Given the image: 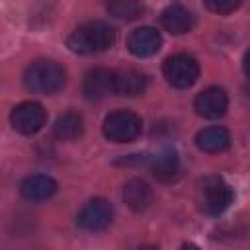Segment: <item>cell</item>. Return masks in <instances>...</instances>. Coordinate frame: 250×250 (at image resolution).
Wrapping results in <instances>:
<instances>
[{"label":"cell","mask_w":250,"mask_h":250,"mask_svg":"<svg viewBox=\"0 0 250 250\" xmlns=\"http://www.w3.org/2000/svg\"><path fill=\"white\" fill-rule=\"evenodd\" d=\"M115 43V29L105 21H86L78 25L66 39V45L72 53L92 55L107 51Z\"/></svg>","instance_id":"6da1fadb"},{"label":"cell","mask_w":250,"mask_h":250,"mask_svg":"<svg viewBox=\"0 0 250 250\" xmlns=\"http://www.w3.org/2000/svg\"><path fill=\"white\" fill-rule=\"evenodd\" d=\"M64 80H66L64 68L51 59H39L31 62L23 74V82L27 90L35 94H55L64 86Z\"/></svg>","instance_id":"7a4b0ae2"},{"label":"cell","mask_w":250,"mask_h":250,"mask_svg":"<svg viewBox=\"0 0 250 250\" xmlns=\"http://www.w3.org/2000/svg\"><path fill=\"white\" fill-rule=\"evenodd\" d=\"M232 199H234L232 188L223 178H217V176L203 178L195 191L197 207L205 215H221L230 207Z\"/></svg>","instance_id":"3957f363"},{"label":"cell","mask_w":250,"mask_h":250,"mask_svg":"<svg viewBox=\"0 0 250 250\" xmlns=\"http://www.w3.org/2000/svg\"><path fill=\"white\" fill-rule=\"evenodd\" d=\"M162 74L172 88L186 90V88L193 86L195 80L199 78V62L191 55L176 53L164 61Z\"/></svg>","instance_id":"277c9868"},{"label":"cell","mask_w":250,"mask_h":250,"mask_svg":"<svg viewBox=\"0 0 250 250\" xmlns=\"http://www.w3.org/2000/svg\"><path fill=\"white\" fill-rule=\"evenodd\" d=\"M143 131V121L137 113L119 109L104 119V135L111 143H133Z\"/></svg>","instance_id":"5b68a950"},{"label":"cell","mask_w":250,"mask_h":250,"mask_svg":"<svg viewBox=\"0 0 250 250\" xmlns=\"http://www.w3.org/2000/svg\"><path fill=\"white\" fill-rule=\"evenodd\" d=\"M47 111L39 102H21L10 113V123L20 135H35L43 129Z\"/></svg>","instance_id":"8992f818"},{"label":"cell","mask_w":250,"mask_h":250,"mask_svg":"<svg viewBox=\"0 0 250 250\" xmlns=\"http://www.w3.org/2000/svg\"><path fill=\"white\" fill-rule=\"evenodd\" d=\"M111 217H113V209L109 201L104 197H94L80 209L76 223L80 229L96 232V230H104L111 223Z\"/></svg>","instance_id":"52a82bcc"},{"label":"cell","mask_w":250,"mask_h":250,"mask_svg":"<svg viewBox=\"0 0 250 250\" xmlns=\"http://www.w3.org/2000/svg\"><path fill=\"white\" fill-rule=\"evenodd\" d=\"M195 113L205 117V119H217L221 115H225L227 107H229V96L223 88L219 86H209L203 92L197 94L195 102H193Z\"/></svg>","instance_id":"ba28073f"},{"label":"cell","mask_w":250,"mask_h":250,"mask_svg":"<svg viewBox=\"0 0 250 250\" xmlns=\"http://www.w3.org/2000/svg\"><path fill=\"white\" fill-rule=\"evenodd\" d=\"M162 45V37L154 27H137L135 31H131L129 39H127V49L135 55V57H150L154 55Z\"/></svg>","instance_id":"9c48e42d"},{"label":"cell","mask_w":250,"mask_h":250,"mask_svg":"<svg viewBox=\"0 0 250 250\" xmlns=\"http://www.w3.org/2000/svg\"><path fill=\"white\" fill-rule=\"evenodd\" d=\"M82 92L88 100H104L113 94V70L94 68L84 76Z\"/></svg>","instance_id":"30bf717a"},{"label":"cell","mask_w":250,"mask_h":250,"mask_svg":"<svg viewBox=\"0 0 250 250\" xmlns=\"http://www.w3.org/2000/svg\"><path fill=\"white\" fill-rule=\"evenodd\" d=\"M146 90V76L135 68L113 70V94L115 96H141Z\"/></svg>","instance_id":"8fae6325"},{"label":"cell","mask_w":250,"mask_h":250,"mask_svg":"<svg viewBox=\"0 0 250 250\" xmlns=\"http://www.w3.org/2000/svg\"><path fill=\"white\" fill-rule=\"evenodd\" d=\"M160 23H162V27L166 31H170L174 35H182V33L191 31L195 20H193V16H191L189 10H186L180 4H172V6H168L160 14Z\"/></svg>","instance_id":"7c38bea8"},{"label":"cell","mask_w":250,"mask_h":250,"mask_svg":"<svg viewBox=\"0 0 250 250\" xmlns=\"http://www.w3.org/2000/svg\"><path fill=\"white\" fill-rule=\"evenodd\" d=\"M55 191H57V182L53 178H49V176H43V174L27 176L20 184V193L27 201H43V199H49Z\"/></svg>","instance_id":"4fadbf2b"},{"label":"cell","mask_w":250,"mask_h":250,"mask_svg":"<svg viewBox=\"0 0 250 250\" xmlns=\"http://www.w3.org/2000/svg\"><path fill=\"white\" fill-rule=\"evenodd\" d=\"M195 145L203 152H223L230 146V133L225 127H205L195 135Z\"/></svg>","instance_id":"5bb4252c"},{"label":"cell","mask_w":250,"mask_h":250,"mask_svg":"<svg viewBox=\"0 0 250 250\" xmlns=\"http://www.w3.org/2000/svg\"><path fill=\"white\" fill-rule=\"evenodd\" d=\"M123 199L133 211H145L152 203V189L145 180L133 178L123 186Z\"/></svg>","instance_id":"9a60e30c"},{"label":"cell","mask_w":250,"mask_h":250,"mask_svg":"<svg viewBox=\"0 0 250 250\" xmlns=\"http://www.w3.org/2000/svg\"><path fill=\"white\" fill-rule=\"evenodd\" d=\"M150 172L152 176L158 180V182H172L178 178L180 174V158L176 154V150L172 148H166V150H160L152 164H150Z\"/></svg>","instance_id":"2e32d148"},{"label":"cell","mask_w":250,"mask_h":250,"mask_svg":"<svg viewBox=\"0 0 250 250\" xmlns=\"http://www.w3.org/2000/svg\"><path fill=\"white\" fill-rule=\"evenodd\" d=\"M82 131H84V121L82 115H78L76 111H66L59 115L53 125V133L59 141H74L82 135Z\"/></svg>","instance_id":"e0dca14e"},{"label":"cell","mask_w":250,"mask_h":250,"mask_svg":"<svg viewBox=\"0 0 250 250\" xmlns=\"http://www.w3.org/2000/svg\"><path fill=\"white\" fill-rule=\"evenodd\" d=\"M111 16L119 20H135L141 14V0H104Z\"/></svg>","instance_id":"ac0fdd59"},{"label":"cell","mask_w":250,"mask_h":250,"mask_svg":"<svg viewBox=\"0 0 250 250\" xmlns=\"http://www.w3.org/2000/svg\"><path fill=\"white\" fill-rule=\"evenodd\" d=\"M203 2H205L209 12L219 14V16L230 14V12H234L242 4V0H203Z\"/></svg>","instance_id":"d6986e66"}]
</instances>
